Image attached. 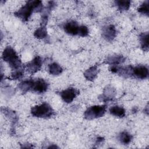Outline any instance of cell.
Instances as JSON below:
<instances>
[{
	"instance_id": "obj_14",
	"label": "cell",
	"mask_w": 149,
	"mask_h": 149,
	"mask_svg": "<svg viewBox=\"0 0 149 149\" xmlns=\"http://www.w3.org/2000/svg\"><path fill=\"white\" fill-rule=\"evenodd\" d=\"M116 91L114 88L111 86H108L104 89V93L102 95V101H108L112 100L115 95Z\"/></svg>"
},
{
	"instance_id": "obj_6",
	"label": "cell",
	"mask_w": 149,
	"mask_h": 149,
	"mask_svg": "<svg viewBox=\"0 0 149 149\" xmlns=\"http://www.w3.org/2000/svg\"><path fill=\"white\" fill-rule=\"evenodd\" d=\"M42 65V59L40 56H36L27 64L26 69L29 73L33 74L40 70Z\"/></svg>"
},
{
	"instance_id": "obj_7",
	"label": "cell",
	"mask_w": 149,
	"mask_h": 149,
	"mask_svg": "<svg viewBox=\"0 0 149 149\" xmlns=\"http://www.w3.org/2000/svg\"><path fill=\"white\" fill-rule=\"evenodd\" d=\"M48 87L47 82L42 79H37L33 80L31 91L41 94L45 93Z\"/></svg>"
},
{
	"instance_id": "obj_19",
	"label": "cell",
	"mask_w": 149,
	"mask_h": 149,
	"mask_svg": "<svg viewBox=\"0 0 149 149\" xmlns=\"http://www.w3.org/2000/svg\"><path fill=\"white\" fill-rule=\"evenodd\" d=\"M48 70L50 74L52 75L60 74L62 72V67L57 63L53 62L49 65Z\"/></svg>"
},
{
	"instance_id": "obj_12",
	"label": "cell",
	"mask_w": 149,
	"mask_h": 149,
	"mask_svg": "<svg viewBox=\"0 0 149 149\" xmlns=\"http://www.w3.org/2000/svg\"><path fill=\"white\" fill-rule=\"evenodd\" d=\"M98 74V68L97 66H93L87 69L84 73V76L85 78L90 81H93Z\"/></svg>"
},
{
	"instance_id": "obj_4",
	"label": "cell",
	"mask_w": 149,
	"mask_h": 149,
	"mask_svg": "<svg viewBox=\"0 0 149 149\" xmlns=\"http://www.w3.org/2000/svg\"><path fill=\"white\" fill-rule=\"evenodd\" d=\"M106 105H94L88 108L84 113L85 119L88 120L94 119L102 117L105 113Z\"/></svg>"
},
{
	"instance_id": "obj_5",
	"label": "cell",
	"mask_w": 149,
	"mask_h": 149,
	"mask_svg": "<svg viewBox=\"0 0 149 149\" xmlns=\"http://www.w3.org/2000/svg\"><path fill=\"white\" fill-rule=\"evenodd\" d=\"M79 94V91L73 87L68 88L60 93L62 100L66 103H70Z\"/></svg>"
},
{
	"instance_id": "obj_20",
	"label": "cell",
	"mask_w": 149,
	"mask_h": 149,
	"mask_svg": "<svg viewBox=\"0 0 149 149\" xmlns=\"http://www.w3.org/2000/svg\"><path fill=\"white\" fill-rule=\"evenodd\" d=\"M35 37L38 39H44L47 36V31L45 26H41L38 28L34 33Z\"/></svg>"
},
{
	"instance_id": "obj_17",
	"label": "cell",
	"mask_w": 149,
	"mask_h": 149,
	"mask_svg": "<svg viewBox=\"0 0 149 149\" xmlns=\"http://www.w3.org/2000/svg\"><path fill=\"white\" fill-rule=\"evenodd\" d=\"M132 138H133L132 136L130 134H129L128 132L125 131L121 132L119 134L118 137V139L120 142L124 145H127L129 144L131 142Z\"/></svg>"
},
{
	"instance_id": "obj_11",
	"label": "cell",
	"mask_w": 149,
	"mask_h": 149,
	"mask_svg": "<svg viewBox=\"0 0 149 149\" xmlns=\"http://www.w3.org/2000/svg\"><path fill=\"white\" fill-rule=\"evenodd\" d=\"M125 58L120 55H113L107 57L106 62L111 65H118L120 63L124 62Z\"/></svg>"
},
{
	"instance_id": "obj_22",
	"label": "cell",
	"mask_w": 149,
	"mask_h": 149,
	"mask_svg": "<svg viewBox=\"0 0 149 149\" xmlns=\"http://www.w3.org/2000/svg\"><path fill=\"white\" fill-rule=\"evenodd\" d=\"M24 74V71L23 69L19 68L16 70H14V71L11 74V78L13 80H18L21 79Z\"/></svg>"
},
{
	"instance_id": "obj_9",
	"label": "cell",
	"mask_w": 149,
	"mask_h": 149,
	"mask_svg": "<svg viewBox=\"0 0 149 149\" xmlns=\"http://www.w3.org/2000/svg\"><path fill=\"white\" fill-rule=\"evenodd\" d=\"M132 76L139 79H146L148 77V68L144 65H139L133 68Z\"/></svg>"
},
{
	"instance_id": "obj_15",
	"label": "cell",
	"mask_w": 149,
	"mask_h": 149,
	"mask_svg": "<svg viewBox=\"0 0 149 149\" xmlns=\"http://www.w3.org/2000/svg\"><path fill=\"white\" fill-rule=\"evenodd\" d=\"M33 83V79L25 80L19 84L18 87L22 91V93H25L32 90Z\"/></svg>"
},
{
	"instance_id": "obj_2",
	"label": "cell",
	"mask_w": 149,
	"mask_h": 149,
	"mask_svg": "<svg viewBox=\"0 0 149 149\" xmlns=\"http://www.w3.org/2000/svg\"><path fill=\"white\" fill-rule=\"evenodd\" d=\"M2 58L13 70L20 68L22 65L21 61L16 52L11 47L8 46L4 49L2 52Z\"/></svg>"
},
{
	"instance_id": "obj_3",
	"label": "cell",
	"mask_w": 149,
	"mask_h": 149,
	"mask_svg": "<svg viewBox=\"0 0 149 149\" xmlns=\"http://www.w3.org/2000/svg\"><path fill=\"white\" fill-rule=\"evenodd\" d=\"M31 113L34 117L46 119L51 117L54 115V111L49 104L43 102L40 105L32 107Z\"/></svg>"
},
{
	"instance_id": "obj_23",
	"label": "cell",
	"mask_w": 149,
	"mask_h": 149,
	"mask_svg": "<svg viewBox=\"0 0 149 149\" xmlns=\"http://www.w3.org/2000/svg\"><path fill=\"white\" fill-rule=\"evenodd\" d=\"M89 33L88 31V29L87 28V27H86V26L82 25V26H79V33H78V35L80 37H86L88 36Z\"/></svg>"
},
{
	"instance_id": "obj_8",
	"label": "cell",
	"mask_w": 149,
	"mask_h": 149,
	"mask_svg": "<svg viewBox=\"0 0 149 149\" xmlns=\"http://www.w3.org/2000/svg\"><path fill=\"white\" fill-rule=\"evenodd\" d=\"M103 38L108 41H112L116 36V30L115 27L112 24H109L103 27L102 31Z\"/></svg>"
},
{
	"instance_id": "obj_1",
	"label": "cell",
	"mask_w": 149,
	"mask_h": 149,
	"mask_svg": "<svg viewBox=\"0 0 149 149\" xmlns=\"http://www.w3.org/2000/svg\"><path fill=\"white\" fill-rule=\"evenodd\" d=\"M43 6L41 1H29L22 6L14 15L23 22L28 20L32 13L40 12L42 10Z\"/></svg>"
},
{
	"instance_id": "obj_21",
	"label": "cell",
	"mask_w": 149,
	"mask_h": 149,
	"mask_svg": "<svg viewBox=\"0 0 149 149\" xmlns=\"http://www.w3.org/2000/svg\"><path fill=\"white\" fill-rule=\"evenodd\" d=\"M137 10L139 13H142L143 15H148L149 10H148V1H144L137 9Z\"/></svg>"
},
{
	"instance_id": "obj_18",
	"label": "cell",
	"mask_w": 149,
	"mask_h": 149,
	"mask_svg": "<svg viewBox=\"0 0 149 149\" xmlns=\"http://www.w3.org/2000/svg\"><path fill=\"white\" fill-rule=\"evenodd\" d=\"M115 3L116 5L118 10L121 12L127 10L130 6L131 2L130 1H126V0H119V1H115Z\"/></svg>"
},
{
	"instance_id": "obj_16",
	"label": "cell",
	"mask_w": 149,
	"mask_h": 149,
	"mask_svg": "<svg viewBox=\"0 0 149 149\" xmlns=\"http://www.w3.org/2000/svg\"><path fill=\"white\" fill-rule=\"evenodd\" d=\"M140 42L141 47L144 51L148 50V33H142L139 36Z\"/></svg>"
},
{
	"instance_id": "obj_10",
	"label": "cell",
	"mask_w": 149,
	"mask_h": 149,
	"mask_svg": "<svg viewBox=\"0 0 149 149\" xmlns=\"http://www.w3.org/2000/svg\"><path fill=\"white\" fill-rule=\"evenodd\" d=\"M79 26L74 20H71L66 22L63 25V29L65 33L71 36L78 35Z\"/></svg>"
},
{
	"instance_id": "obj_13",
	"label": "cell",
	"mask_w": 149,
	"mask_h": 149,
	"mask_svg": "<svg viewBox=\"0 0 149 149\" xmlns=\"http://www.w3.org/2000/svg\"><path fill=\"white\" fill-rule=\"evenodd\" d=\"M109 113L115 116L123 118L125 116L126 111L123 107L115 105L109 108Z\"/></svg>"
}]
</instances>
